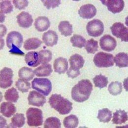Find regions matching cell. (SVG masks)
I'll use <instances>...</instances> for the list:
<instances>
[{"label": "cell", "instance_id": "4fadbf2b", "mask_svg": "<svg viewBox=\"0 0 128 128\" xmlns=\"http://www.w3.org/2000/svg\"><path fill=\"white\" fill-rule=\"evenodd\" d=\"M96 9L92 4H86L80 7L78 14L81 17L84 19H91L96 16Z\"/></svg>", "mask_w": 128, "mask_h": 128}, {"label": "cell", "instance_id": "44dd1931", "mask_svg": "<svg viewBox=\"0 0 128 128\" xmlns=\"http://www.w3.org/2000/svg\"><path fill=\"white\" fill-rule=\"evenodd\" d=\"M128 114L125 110H117L113 113L112 122L114 124L121 125L128 120Z\"/></svg>", "mask_w": 128, "mask_h": 128}, {"label": "cell", "instance_id": "30bf717a", "mask_svg": "<svg viewBox=\"0 0 128 128\" xmlns=\"http://www.w3.org/2000/svg\"><path fill=\"white\" fill-rule=\"evenodd\" d=\"M101 2L108 7L109 11L114 14L122 12L125 6V2L122 0H101Z\"/></svg>", "mask_w": 128, "mask_h": 128}, {"label": "cell", "instance_id": "7a4b0ae2", "mask_svg": "<svg viewBox=\"0 0 128 128\" xmlns=\"http://www.w3.org/2000/svg\"><path fill=\"white\" fill-rule=\"evenodd\" d=\"M49 104L51 107L61 115L68 114L72 109V104L59 94H53L49 98Z\"/></svg>", "mask_w": 128, "mask_h": 128}, {"label": "cell", "instance_id": "277c9868", "mask_svg": "<svg viewBox=\"0 0 128 128\" xmlns=\"http://www.w3.org/2000/svg\"><path fill=\"white\" fill-rule=\"evenodd\" d=\"M27 124L30 127H38L43 123L42 111L36 108H30L26 112Z\"/></svg>", "mask_w": 128, "mask_h": 128}, {"label": "cell", "instance_id": "f35d334b", "mask_svg": "<svg viewBox=\"0 0 128 128\" xmlns=\"http://www.w3.org/2000/svg\"><path fill=\"white\" fill-rule=\"evenodd\" d=\"M44 3L45 6L48 9H50L51 8H55L59 6L61 4V0H42Z\"/></svg>", "mask_w": 128, "mask_h": 128}, {"label": "cell", "instance_id": "e0dca14e", "mask_svg": "<svg viewBox=\"0 0 128 128\" xmlns=\"http://www.w3.org/2000/svg\"><path fill=\"white\" fill-rule=\"evenodd\" d=\"M54 68L56 72L59 74H64L68 68V62L66 58L60 57L54 62Z\"/></svg>", "mask_w": 128, "mask_h": 128}, {"label": "cell", "instance_id": "603a6c76", "mask_svg": "<svg viewBox=\"0 0 128 128\" xmlns=\"http://www.w3.org/2000/svg\"><path fill=\"white\" fill-rule=\"evenodd\" d=\"M128 54L124 52L117 54L114 59L116 66L120 68L128 67Z\"/></svg>", "mask_w": 128, "mask_h": 128}, {"label": "cell", "instance_id": "6da1fadb", "mask_svg": "<svg viewBox=\"0 0 128 128\" xmlns=\"http://www.w3.org/2000/svg\"><path fill=\"white\" fill-rule=\"evenodd\" d=\"M93 90V85L88 80H80L72 90V98L78 102L87 100L90 97Z\"/></svg>", "mask_w": 128, "mask_h": 128}, {"label": "cell", "instance_id": "e575fe53", "mask_svg": "<svg viewBox=\"0 0 128 128\" xmlns=\"http://www.w3.org/2000/svg\"><path fill=\"white\" fill-rule=\"evenodd\" d=\"M38 55L40 63L44 64L50 62L52 58V53L49 50H42L38 52Z\"/></svg>", "mask_w": 128, "mask_h": 128}, {"label": "cell", "instance_id": "4316f807", "mask_svg": "<svg viewBox=\"0 0 128 128\" xmlns=\"http://www.w3.org/2000/svg\"><path fill=\"white\" fill-rule=\"evenodd\" d=\"M42 42L38 38H31L27 40L24 44V48L26 50L36 49L40 46Z\"/></svg>", "mask_w": 128, "mask_h": 128}, {"label": "cell", "instance_id": "5b68a950", "mask_svg": "<svg viewBox=\"0 0 128 128\" xmlns=\"http://www.w3.org/2000/svg\"><path fill=\"white\" fill-rule=\"evenodd\" d=\"M32 88L43 94L44 96H48L52 91V83L48 78H36L32 82Z\"/></svg>", "mask_w": 128, "mask_h": 128}, {"label": "cell", "instance_id": "74e56055", "mask_svg": "<svg viewBox=\"0 0 128 128\" xmlns=\"http://www.w3.org/2000/svg\"><path fill=\"white\" fill-rule=\"evenodd\" d=\"M16 85L17 89L22 93L28 92L30 89V83L27 80L19 79L16 83Z\"/></svg>", "mask_w": 128, "mask_h": 128}, {"label": "cell", "instance_id": "1f68e13d", "mask_svg": "<svg viewBox=\"0 0 128 128\" xmlns=\"http://www.w3.org/2000/svg\"><path fill=\"white\" fill-rule=\"evenodd\" d=\"M86 40L81 36L74 34L70 38V42L74 47L82 48L86 44Z\"/></svg>", "mask_w": 128, "mask_h": 128}, {"label": "cell", "instance_id": "9c48e42d", "mask_svg": "<svg viewBox=\"0 0 128 128\" xmlns=\"http://www.w3.org/2000/svg\"><path fill=\"white\" fill-rule=\"evenodd\" d=\"M112 34L117 38H119L122 42H128V28L121 22H116L110 27Z\"/></svg>", "mask_w": 128, "mask_h": 128}, {"label": "cell", "instance_id": "d590c367", "mask_svg": "<svg viewBox=\"0 0 128 128\" xmlns=\"http://www.w3.org/2000/svg\"><path fill=\"white\" fill-rule=\"evenodd\" d=\"M14 6L10 0H3L0 2V14H8L13 11Z\"/></svg>", "mask_w": 128, "mask_h": 128}, {"label": "cell", "instance_id": "ba28073f", "mask_svg": "<svg viewBox=\"0 0 128 128\" xmlns=\"http://www.w3.org/2000/svg\"><path fill=\"white\" fill-rule=\"evenodd\" d=\"M14 76L12 70L5 67L0 72V87L2 89H6L10 87L13 83Z\"/></svg>", "mask_w": 128, "mask_h": 128}, {"label": "cell", "instance_id": "d4e9b609", "mask_svg": "<svg viewBox=\"0 0 128 128\" xmlns=\"http://www.w3.org/2000/svg\"><path fill=\"white\" fill-rule=\"evenodd\" d=\"M25 123V118L22 113H17L12 118L10 126L12 128H21Z\"/></svg>", "mask_w": 128, "mask_h": 128}, {"label": "cell", "instance_id": "2e32d148", "mask_svg": "<svg viewBox=\"0 0 128 128\" xmlns=\"http://www.w3.org/2000/svg\"><path fill=\"white\" fill-rule=\"evenodd\" d=\"M34 25L38 31L44 32L46 31L50 27V22L48 17L40 16L36 19Z\"/></svg>", "mask_w": 128, "mask_h": 128}, {"label": "cell", "instance_id": "7c38bea8", "mask_svg": "<svg viewBox=\"0 0 128 128\" xmlns=\"http://www.w3.org/2000/svg\"><path fill=\"white\" fill-rule=\"evenodd\" d=\"M29 104L36 106H42L46 102V98L35 91H31L28 97Z\"/></svg>", "mask_w": 128, "mask_h": 128}, {"label": "cell", "instance_id": "83f0119b", "mask_svg": "<svg viewBox=\"0 0 128 128\" xmlns=\"http://www.w3.org/2000/svg\"><path fill=\"white\" fill-rule=\"evenodd\" d=\"M98 119L100 122L103 123H108L112 118V112L108 108H104L98 110Z\"/></svg>", "mask_w": 128, "mask_h": 128}, {"label": "cell", "instance_id": "d6986e66", "mask_svg": "<svg viewBox=\"0 0 128 128\" xmlns=\"http://www.w3.org/2000/svg\"><path fill=\"white\" fill-rule=\"evenodd\" d=\"M25 60L26 64L32 67H36L40 63L38 53L35 51H31L27 53L25 55Z\"/></svg>", "mask_w": 128, "mask_h": 128}, {"label": "cell", "instance_id": "60d3db41", "mask_svg": "<svg viewBox=\"0 0 128 128\" xmlns=\"http://www.w3.org/2000/svg\"><path fill=\"white\" fill-rule=\"evenodd\" d=\"M80 74V70H76L70 68L67 72V75L69 78H74L78 77Z\"/></svg>", "mask_w": 128, "mask_h": 128}, {"label": "cell", "instance_id": "5bb4252c", "mask_svg": "<svg viewBox=\"0 0 128 128\" xmlns=\"http://www.w3.org/2000/svg\"><path fill=\"white\" fill-rule=\"evenodd\" d=\"M17 23L20 27L28 28L32 25L33 19L32 16L28 12H22L16 17Z\"/></svg>", "mask_w": 128, "mask_h": 128}, {"label": "cell", "instance_id": "4dcf8cb0", "mask_svg": "<svg viewBox=\"0 0 128 128\" xmlns=\"http://www.w3.org/2000/svg\"><path fill=\"white\" fill-rule=\"evenodd\" d=\"M19 94L16 89L12 88L8 89L5 93V99L8 102H16L19 98Z\"/></svg>", "mask_w": 128, "mask_h": 128}, {"label": "cell", "instance_id": "9a60e30c", "mask_svg": "<svg viewBox=\"0 0 128 128\" xmlns=\"http://www.w3.org/2000/svg\"><path fill=\"white\" fill-rule=\"evenodd\" d=\"M42 40L46 46L52 47L57 44L58 36L55 31L49 30L43 34Z\"/></svg>", "mask_w": 128, "mask_h": 128}, {"label": "cell", "instance_id": "3957f363", "mask_svg": "<svg viewBox=\"0 0 128 128\" xmlns=\"http://www.w3.org/2000/svg\"><path fill=\"white\" fill-rule=\"evenodd\" d=\"M23 42L22 35L19 32L12 31L8 34L6 40V46L10 49L9 52L12 54L24 55V53L20 48Z\"/></svg>", "mask_w": 128, "mask_h": 128}, {"label": "cell", "instance_id": "f546056e", "mask_svg": "<svg viewBox=\"0 0 128 128\" xmlns=\"http://www.w3.org/2000/svg\"><path fill=\"white\" fill-rule=\"evenodd\" d=\"M122 85L121 82L118 81L112 82L108 86V91L110 94L113 96L119 95L122 92Z\"/></svg>", "mask_w": 128, "mask_h": 128}, {"label": "cell", "instance_id": "ffe728a7", "mask_svg": "<svg viewBox=\"0 0 128 128\" xmlns=\"http://www.w3.org/2000/svg\"><path fill=\"white\" fill-rule=\"evenodd\" d=\"M69 61L70 65V68L76 70H80L83 66L85 63L83 58L78 54L72 56L70 58Z\"/></svg>", "mask_w": 128, "mask_h": 128}, {"label": "cell", "instance_id": "484cf974", "mask_svg": "<svg viewBox=\"0 0 128 128\" xmlns=\"http://www.w3.org/2000/svg\"><path fill=\"white\" fill-rule=\"evenodd\" d=\"M18 76L20 79L27 81H30L34 77V72L28 67H23L18 72Z\"/></svg>", "mask_w": 128, "mask_h": 128}, {"label": "cell", "instance_id": "ac0fdd59", "mask_svg": "<svg viewBox=\"0 0 128 128\" xmlns=\"http://www.w3.org/2000/svg\"><path fill=\"white\" fill-rule=\"evenodd\" d=\"M0 113L5 117L9 118L16 112L15 106L10 102H3L0 104Z\"/></svg>", "mask_w": 128, "mask_h": 128}, {"label": "cell", "instance_id": "d6a6232c", "mask_svg": "<svg viewBox=\"0 0 128 128\" xmlns=\"http://www.w3.org/2000/svg\"><path fill=\"white\" fill-rule=\"evenodd\" d=\"M61 123L59 118L55 117H49L45 121L44 127L45 128H60Z\"/></svg>", "mask_w": 128, "mask_h": 128}, {"label": "cell", "instance_id": "7402d4cb", "mask_svg": "<svg viewBox=\"0 0 128 128\" xmlns=\"http://www.w3.org/2000/svg\"><path fill=\"white\" fill-rule=\"evenodd\" d=\"M52 72V66L50 64H44L42 65L35 69L34 70L35 74L38 77L48 76Z\"/></svg>", "mask_w": 128, "mask_h": 128}, {"label": "cell", "instance_id": "f1b7e54d", "mask_svg": "<svg viewBox=\"0 0 128 128\" xmlns=\"http://www.w3.org/2000/svg\"><path fill=\"white\" fill-rule=\"evenodd\" d=\"M63 123L65 128H75L78 126L79 121L76 115H70L64 119Z\"/></svg>", "mask_w": 128, "mask_h": 128}, {"label": "cell", "instance_id": "8fae6325", "mask_svg": "<svg viewBox=\"0 0 128 128\" xmlns=\"http://www.w3.org/2000/svg\"><path fill=\"white\" fill-rule=\"evenodd\" d=\"M100 44L103 50L107 52H111L116 48L117 42L115 39L110 35L106 34L100 38Z\"/></svg>", "mask_w": 128, "mask_h": 128}, {"label": "cell", "instance_id": "ab89813d", "mask_svg": "<svg viewBox=\"0 0 128 128\" xmlns=\"http://www.w3.org/2000/svg\"><path fill=\"white\" fill-rule=\"evenodd\" d=\"M13 2L15 7L19 10L25 9L29 4L28 0H13Z\"/></svg>", "mask_w": 128, "mask_h": 128}, {"label": "cell", "instance_id": "b9f144b4", "mask_svg": "<svg viewBox=\"0 0 128 128\" xmlns=\"http://www.w3.org/2000/svg\"><path fill=\"white\" fill-rule=\"evenodd\" d=\"M0 36L2 37L6 34V31H4V30H6V27L3 26L2 25H0Z\"/></svg>", "mask_w": 128, "mask_h": 128}, {"label": "cell", "instance_id": "cb8c5ba5", "mask_svg": "<svg viewBox=\"0 0 128 128\" xmlns=\"http://www.w3.org/2000/svg\"><path fill=\"white\" fill-rule=\"evenodd\" d=\"M58 28L62 35L64 36H71L73 32L72 26L68 21H61L59 23Z\"/></svg>", "mask_w": 128, "mask_h": 128}, {"label": "cell", "instance_id": "8992f818", "mask_svg": "<svg viewBox=\"0 0 128 128\" xmlns=\"http://www.w3.org/2000/svg\"><path fill=\"white\" fill-rule=\"evenodd\" d=\"M93 61L96 66L98 68H108L114 65L113 55L102 52L96 53Z\"/></svg>", "mask_w": 128, "mask_h": 128}, {"label": "cell", "instance_id": "8d00e7d4", "mask_svg": "<svg viewBox=\"0 0 128 128\" xmlns=\"http://www.w3.org/2000/svg\"><path fill=\"white\" fill-rule=\"evenodd\" d=\"M98 46L97 41L93 38L90 39L87 42L85 49L88 53L95 54L98 50Z\"/></svg>", "mask_w": 128, "mask_h": 128}, {"label": "cell", "instance_id": "52a82bcc", "mask_svg": "<svg viewBox=\"0 0 128 128\" xmlns=\"http://www.w3.org/2000/svg\"><path fill=\"white\" fill-rule=\"evenodd\" d=\"M86 30L90 36L98 37L104 32V25L100 20L93 19L88 23L86 26Z\"/></svg>", "mask_w": 128, "mask_h": 128}, {"label": "cell", "instance_id": "836d02e7", "mask_svg": "<svg viewBox=\"0 0 128 128\" xmlns=\"http://www.w3.org/2000/svg\"><path fill=\"white\" fill-rule=\"evenodd\" d=\"M93 80L95 87L100 88L106 87L108 82V78L102 74L96 76Z\"/></svg>", "mask_w": 128, "mask_h": 128}]
</instances>
